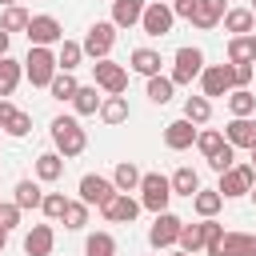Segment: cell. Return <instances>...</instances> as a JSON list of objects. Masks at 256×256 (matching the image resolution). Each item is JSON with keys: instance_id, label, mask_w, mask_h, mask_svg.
Instances as JSON below:
<instances>
[{"instance_id": "22", "label": "cell", "mask_w": 256, "mask_h": 256, "mask_svg": "<svg viewBox=\"0 0 256 256\" xmlns=\"http://www.w3.org/2000/svg\"><path fill=\"white\" fill-rule=\"evenodd\" d=\"M160 64H164V60H160V52H156V48H132V56H128V68H132V72H140L144 80H148V76H156V72H160Z\"/></svg>"}, {"instance_id": "24", "label": "cell", "mask_w": 256, "mask_h": 256, "mask_svg": "<svg viewBox=\"0 0 256 256\" xmlns=\"http://www.w3.org/2000/svg\"><path fill=\"white\" fill-rule=\"evenodd\" d=\"M96 116H100V120H104L108 128H116V124H124V120L132 116V108H128V100H124V96H104V100H100V112H96Z\"/></svg>"}, {"instance_id": "47", "label": "cell", "mask_w": 256, "mask_h": 256, "mask_svg": "<svg viewBox=\"0 0 256 256\" xmlns=\"http://www.w3.org/2000/svg\"><path fill=\"white\" fill-rule=\"evenodd\" d=\"M8 44H12V32L0 28V56H8Z\"/></svg>"}, {"instance_id": "13", "label": "cell", "mask_w": 256, "mask_h": 256, "mask_svg": "<svg viewBox=\"0 0 256 256\" xmlns=\"http://www.w3.org/2000/svg\"><path fill=\"white\" fill-rule=\"evenodd\" d=\"M100 216H104L108 224H132V220L140 216V200H132L128 192H116V196L100 208Z\"/></svg>"}, {"instance_id": "43", "label": "cell", "mask_w": 256, "mask_h": 256, "mask_svg": "<svg viewBox=\"0 0 256 256\" xmlns=\"http://www.w3.org/2000/svg\"><path fill=\"white\" fill-rule=\"evenodd\" d=\"M232 164H236V148H232V144H228V140H224V148H220V152H212V156H208V168H212V172H228V168H232Z\"/></svg>"}, {"instance_id": "9", "label": "cell", "mask_w": 256, "mask_h": 256, "mask_svg": "<svg viewBox=\"0 0 256 256\" xmlns=\"http://www.w3.org/2000/svg\"><path fill=\"white\" fill-rule=\"evenodd\" d=\"M24 36H28V44L56 48V44L64 40V24H60L56 16H32V20H28V28H24Z\"/></svg>"}, {"instance_id": "29", "label": "cell", "mask_w": 256, "mask_h": 256, "mask_svg": "<svg viewBox=\"0 0 256 256\" xmlns=\"http://www.w3.org/2000/svg\"><path fill=\"white\" fill-rule=\"evenodd\" d=\"M140 176H144V172H140L132 160H120L116 172H112V184H116V192H136V188H140Z\"/></svg>"}, {"instance_id": "6", "label": "cell", "mask_w": 256, "mask_h": 256, "mask_svg": "<svg viewBox=\"0 0 256 256\" xmlns=\"http://www.w3.org/2000/svg\"><path fill=\"white\" fill-rule=\"evenodd\" d=\"M92 76H96V88H104L108 96H124L128 92V68L116 64V60H96L92 64Z\"/></svg>"}, {"instance_id": "16", "label": "cell", "mask_w": 256, "mask_h": 256, "mask_svg": "<svg viewBox=\"0 0 256 256\" xmlns=\"http://www.w3.org/2000/svg\"><path fill=\"white\" fill-rule=\"evenodd\" d=\"M164 144L172 148V152H184V148H192L196 144V124L192 120H172V124H164Z\"/></svg>"}, {"instance_id": "7", "label": "cell", "mask_w": 256, "mask_h": 256, "mask_svg": "<svg viewBox=\"0 0 256 256\" xmlns=\"http://www.w3.org/2000/svg\"><path fill=\"white\" fill-rule=\"evenodd\" d=\"M252 184H256V168H252V164H232L228 172H220L216 192H220L224 200H236V196H248Z\"/></svg>"}, {"instance_id": "23", "label": "cell", "mask_w": 256, "mask_h": 256, "mask_svg": "<svg viewBox=\"0 0 256 256\" xmlns=\"http://www.w3.org/2000/svg\"><path fill=\"white\" fill-rule=\"evenodd\" d=\"M100 100H104V96L96 92V84H80V88H76V96H72L68 104H72V112H76V116H96V112H100Z\"/></svg>"}, {"instance_id": "41", "label": "cell", "mask_w": 256, "mask_h": 256, "mask_svg": "<svg viewBox=\"0 0 256 256\" xmlns=\"http://www.w3.org/2000/svg\"><path fill=\"white\" fill-rule=\"evenodd\" d=\"M88 224V204L84 200H68V208H64V228L68 232H80Z\"/></svg>"}, {"instance_id": "53", "label": "cell", "mask_w": 256, "mask_h": 256, "mask_svg": "<svg viewBox=\"0 0 256 256\" xmlns=\"http://www.w3.org/2000/svg\"><path fill=\"white\" fill-rule=\"evenodd\" d=\"M248 152H252V168H256V148H248Z\"/></svg>"}, {"instance_id": "36", "label": "cell", "mask_w": 256, "mask_h": 256, "mask_svg": "<svg viewBox=\"0 0 256 256\" xmlns=\"http://www.w3.org/2000/svg\"><path fill=\"white\" fill-rule=\"evenodd\" d=\"M84 256H116L112 232H92V236L84 240Z\"/></svg>"}, {"instance_id": "54", "label": "cell", "mask_w": 256, "mask_h": 256, "mask_svg": "<svg viewBox=\"0 0 256 256\" xmlns=\"http://www.w3.org/2000/svg\"><path fill=\"white\" fill-rule=\"evenodd\" d=\"M8 4H16V0H0V8H8Z\"/></svg>"}, {"instance_id": "51", "label": "cell", "mask_w": 256, "mask_h": 256, "mask_svg": "<svg viewBox=\"0 0 256 256\" xmlns=\"http://www.w3.org/2000/svg\"><path fill=\"white\" fill-rule=\"evenodd\" d=\"M248 196H252V204H256V184H252V188H248Z\"/></svg>"}, {"instance_id": "28", "label": "cell", "mask_w": 256, "mask_h": 256, "mask_svg": "<svg viewBox=\"0 0 256 256\" xmlns=\"http://www.w3.org/2000/svg\"><path fill=\"white\" fill-rule=\"evenodd\" d=\"M192 208H196L200 220H204V216H216V212L224 208V196H220L216 188H196V192H192Z\"/></svg>"}, {"instance_id": "37", "label": "cell", "mask_w": 256, "mask_h": 256, "mask_svg": "<svg viewBox=\"0 0 256 256\" xmlns=\"http://www.w3.org/2000/svg\"><path fill=\"white\" fill-rule=\"evenodd\" d=\"M28 20H32V16H28L20 4H8V8L0 12V28H4V32H24V28H28Z\"/></svg>"}, {"instance_id": "33", "label": "cell", "mask_w": 256, "mask_h": 256, "mask_svg": "<svg viewBox=\"0 0 256 256\" xmlns=\"http://www.w3.org/2000/svg\"><path fill=\"white\" fill-rule=\"evenodd\" d=\"M0 128H4L8 136H16V140H20V136H28V132H32V116H28L24 108H16V104H12V112L4 116V124H0Z\"/></svg>"}, {"instance_id": "49", "label": "cell", "mask_w": 256, "mask_h": 256, "mask_svg": "<svg viewBox=\"0 0 256 256\" xmlns=\"http://www.w3.org/2000/svg\"><path fill=\"white\" fill-rule=\"evenodd\" d=\"M8 248V228H0V252Z\"/></svg>"}, {"instance_id": "5", "label": "cell", "mask_w": 256, "mask_h": 256, "mask_svg": "<svg viewBox=\"0 0 256 256\" xmlns=\"http://www.w3.org/2000/svg\"><path fill=\"white\" fill-rule=\"evenodd\" d=\"M112 44H116V24H112V20H96V24L84 32V40H80L84 56H92V60H104V56L112 52Z\"/></svg>"}, {"instance_id": "52", "label": "cell", "mask_w": 256, "mask_h": 256, "mask_svg": "<svg viewBox=\"0 0 256 256\" xmlns=\"http://www.w3.org/2000/svg\"><path fill=\"white\" fill-rule=\"evenodd\" d=\"M172 256H192V252H184V248H176V252H172Z\"/></svg>"}, {"instance_id": "20", "label": "cell", "mask_w": 256, "mask_h": 256, "mask_svg": "<svg viewBox=\"0 0 256 256\" xmlns=\"http://www.w3.org/2000/svg\"><path fill=\"white\" fill-rule=\"evenodd\" d=\"M24 80V64L12 60V56H0V100H8Z\"/></svg>"}, {"instance_id": "4", "label": "cell", "mask_w": 256, "mask_h": 256, "mask_svg": "<svg viewBox=\"0 0 256 256\" xmlns=\"http://www.w3.org/2000/svg\"><path fill=\"white\" fill-rule=\"evenodd\" d=\"M200 72H204V52L200 48H192V44H184V48H176V56H172V84L180 88V84H192V80H200Z\"/></svg>"}, {"instance_id": "10", "label": "cell", "mask_w": 256, "mask_h": 256, "mask_svg": "<svg viewBox=\"0 0 256 256\" xmlns=\"http://www.w3.org/2000/svg\"><path fill=\"white\" fill-rule=\"evenodd\" d=\"M236 84H232V64H204L200 72V96L216 100V96H228Z\"/></svg>"}, {"instance_id": "45", "label": "cell", "mask_w": 256, "mask_h": 256, "mask_svg": "<svg viewBox=\"0 0 256 256\" xmlns=\"http://www.w3.org/2000/svg\"><path fill=\"white\" fill-rule=\"evenodd\" d=\"M232 84L236 88H248L252 84V64H232Z\"/></svg>"}, {"instance_id": "2", "label": "cell", "mask_w": 256, "mask_h": 256, "mask_svg": "<svg viewBox=\"0 0 256 256\" xmlns=\"http://www.w3.org/2000/svg\"><path fill=\"white\" fill-rule=\"evenodd\" d=\"M56 72H60V68H56V52L32 44L28 56H24V76H28V84H32V88H48Z\"/></svg>"}, {"instance_id": "48", "label": "cell", "mask_w": 256, "mask_h": 256, "mask_svg": "<svg viewBox=\"0 0 256 256\" xmlns=\"http://www.w3.org/2000/svg\"><path fill=\"white\" fill-rule=\"evenodd\" d=\"M8 112H12V104H8V100H0V124H4V116H8Z\"/></svg>"}, {"instance_id": "38", "label": "cell", "mask_w": 256, "mask_h": 256, "mask_svg": "<svg viewBox=\"0 0 256 256\" xmlns=\"http://www.w3.org/2000/svg\"><path fill=\"white\" fill-rule=\"evenodd\" d=\"M228 64H256L248 36H232V40H228Z\"/></svg>"}, {"instance_id": "50", "label": "cell", "mask_w": 256, "mask_h": 256, "mask_svg": "<svg viewBox=\"0 0 256 256\" xmlns=\"http://www.w3.org/2000/svg\"><path fill=\"white\" fill-rule=\"evenodd\" d=\"M248 40H252V56H256V32H248Z\"/></svg>"}, {"instance_id": "31", "label": "cell", "mask_w": 256, "mask_h": 256, "mask_svg": "<svg viewBox=\"0 0 256 256\" xmlns=\"http://www.w3.org/2000/svg\"><path fill=\"white\" fill-rule=\"evenodd\" d=\"M144 92H148L152 104H168L172 92H176V84H172V76H160V72H156V76H148V88H144Z\"/></svg>"}, {"instance_id": "8", "label": "cell", "mask_w": 256, "mask_h": 256, "mask_svg": "<svg viewBox=\"0 0 256 256\" xmlns=\"http://www.w3.org/2000/svg\"><path fill=\"white\" fill-rule=\"evenodd\" d=\"M172 24H176V16H172V4H164V0H152V4H144V16H140V28H144V36H168L172 32Z\"/></svg>"}, {"instance_id": "1", "label": "cell", "mask_w": 256, "mask_h": 256, "mask_svg": "<svg viewBox=\"0 0 256 256\" xmlns=\"http://www.w3.org/2000/svg\"><path fill=\"white\" fill-rule=\"evenodd\" d=\"M48 132H52V144H56V152H60L64 160H72V156H80V152L88 148V132L80 128L76 116H56Z\"/></svg>"}, {"instance_id": "15", "label": "cell", "mask_w": 256, "mask_h": 256, "mask_svg": "<svg viewBox=\"0 0 256 256\" xmlns=\"http://www.w3.org/2000/svg\"><path fill=\"white\" fill-rule=\"evenodd\" d=\"M224 140L232 148H256V120L252 116H232L224 128Z\"/></svg>"}, {"instance_id": "55", "label": "cell", "mask_w": 256, "mask_h": 256, "mask_svg": "<svg viewBox=\"0 0 256 256\" xmlns=\"http://www.w3.org/2000/svg\"><path fill=\"white\" fill-rule=\"evenodd\" d=\"M248 8H252V16H256V0H252V4H248Z\"/></svg>"}, {"instance_id": "42", "label": "cell", "mask_w": 256, "mask_h": 256, "mask_svg": "<svg viewBox=\"0 0 256 256\" xmlns=\"http://www.w3.org/2000/svg\"><path fill=\"white\" fill-rule=\"evenodd\" d=\"M64 208H68L64 192H44V200H40V212H44L48 220H64Z\"/></svg>"}, {"instance_id": "3", "label": "cell", "mask_w": 256, "mask_h": 256, "mask_svg": "<svg viewBox=\"0 0 256 256\" xmlns=\"http://www.w3.org/2000/svg\"><path fill=\"white\" fill-rule=\"evenodd\" d=\"M136 192H140V208H148V212H164L168 200H172V184H168V176H160V172H144Z\"/></svg>"}, {"instance_id": "18", "label": "cell", "mask_w": 256, "mask_h": 256, "mask_svg": "<svg viewBox=\"0 0 256 256\" xmlns=\"http://www.w3.org/2000/svg\"><path fill=\"white\" fill-rule=\"evenodd\" d=\"M216 256H256V236L252 232H224L216 244Z\"/></svg>"}, {"instance_id": "40", "label": "cell", "mask_w": 256, "mask_h": 256, "mask_svg": "<svg viewBox=\"0 0 256 256\" xmlns=\"http://www.w3.org/2000/svg\"><path fill=\"white\" fill-rule=\"evenodd\" d=\"M176 248H184V252H200L204 248V224H184L180 228V240H176Z\"/></svg>"}, {"instance_id": "30", "label": "cell", "mask_w": 256, "mask_h": 256, "mask_svg": "<svg viewBox=\"0 0 256 256\" xmlns=\"http://www.w3.org/2000/svg\"><path fill=\"white\" fill-rule=\"evenodd\" d=\"M224 100H228V112L232 116H252L256 112V92L252 88H232Z\"/></svg>"}, {"instance_id": "14", "label": "cell", "mask_w": 256, "mask_h": 256, "mask_svg": "<svg viewBox=\"0 0 256 256\" xmlns=\"http://www.w3.org/2000/svg\"><path fill=\"white\" fill-rule=\"evenodd\" d=\"M52 248H56L52 224H32L24 236V256H52Z\"/></svg>"}, {"instance_id": "32", "label": "cell", "mask_w": 256, "mask_h": 256, "mask_svg": "<svg viewBox=\"0 0 256 256\" xmlns=\"http://www.w3.org/2000/svg\"><path fill=\"white\" fill-rule=\"evenodd\" d=\"M184 120L208 124V120H212V100H208V96H188V100H184Z\"/></svg>"}, {"instance_id": "39", "label": "cell", "mask_w": 256, "mask_h": 256, "mask_svg": "<svg viewBox=\"0 0 256 256\" xmlns=\"http://www.w3.org/2000/svg\"><path fill=\"white\" fill-rule=\"evenodd\" d=\"M196 148H200V156L208 160L212 152L224 148V132H216V128H196Z\"/></svg>"}, {"instance_id": "12", "label": "cell", "mask_w": 256, "mask_h": 256, "mask_svg": "<svg viewBox=\"0 0 256 256\" xmlns=\"http://www.w3.org/2000/svg\"><path fill=\"white\" fill-rule=\"evenodd\" d=\"M116 196V184H112V176H100V172H88V176H80V200L92 208H104L108 200Z\"/></svg>"}, {"instance_id": "27", "label": "cell", "mask_w": 256, "mask_h": 256, "mask_svg": "<svg viewBox=\"0 0 256 256\" xmlns=\"http://www.w3.org/2000/svg\"><path fill=\"white\" fill-rule=\"evenodd\" d=\"M168 184H172V196H188V200H192V192L200 188V172L184 164V168H176V172L168 176Z\"/></svg>"}, {"instance_id": "17", "label": "cell", "mask_w": 256, "mask_h": 256, "mask_svg": "<svg viewBox=\"0 0 256 256\" xmlns=\"http://www.w3.org/2000/svg\"><path fill=\"white\" fill-rule=\"evenodd\" d=\"M224 12H228V8H224V0H196V12H192V20H188V24H192V28H200V32H212V28L224 20Z\"/></svg>"}, {"instance_id": "19", "label": "cell", "mask_w": 256, "mask_h": 256, "mask_svg": "<svg viewBox=\"0 0 256 256\" xmlns=\"http://www.w3.org/2000/svg\"><path fill=\"white\" fill-rule=\"evenodd\" d=\"M144 4L148 0H112V24L116 28H136L140 16H144Z\"/></svg>"}, {"instance_id": "25", "label": "cell", "mask_w": 256, "mask_h": 256, "mask_svg": "<svg viewBox=\"0 0 256 256\" xmlns=\"http://www.w3.org/2000/svg\"><path fill=\"white\" fill-rule=\"evenodd\" d=\"M60 176H64V156H60V152H40V156H36V180L56 184Z\"/></svg>"}, {"instance_id": "26", "label": "cell", "mask_w": 256, "mask_h": 256, "mask_svg": "<svg viewBox=\"0 0 256 256\" xmlns=\"http://www.w3.org/2000/svg\"><path fill=\"white\" fill-rule=\"evenodd\" d=\"M80 60H84L80 40H60V44H56V68H60V72H76Z\"/></svg>"}, {"instance_id": "21", "label": "cell", "mask_w": 256, "mask_h": 256, "mask_svg": "<svg viewBox=\"0 0 256 256\" xmlns=\"http://www.w3.org/2000/svg\"><path fill=\"white\" fill-rule=\"evenodd\" d=\"M220 24H224V32H232V36H248V32H256V16H252V8H228Z\"/></svg>"}, {"instance_id": "34", "label": "cell", "mask_w": 256, "mask_h": 256, "mask_svg": "<svg viewBox=\"0 0 256 256\" xmlns=\"http://www.w3.org/2000/svg\"><path fill=\"white\" fill-rule=\"evenodd\" d=\"M12 200H16V204H20V212H24V208H40L44 192H40V184H36V180H20V184H16V192H12Z\"/></svg>"}, {"instance_id": "46", "label": "cell", "mask_w": 256, "mask_h": 256, "mask_svg": "<svg viewBox=\"0 0 256 256\" xmlns=\"http://www.w3.org/2000/svg\"><path fill=\"white\" fill-rule=\"evenodd\" d=\"M192 12H196V0H172V16L192 20Z\"/></svg>"}, {"instance_id": "56", "label": "cell", "mask_w": 256, "mask_h": 256, "mask_svg": "<svg viewBox=\"0 0 256 256\" xmlns=\"http://www.w3.org/2000/svg\"><path fill=\"white\" fill-rule=\"evenodd\" d=\"M164 4H172V0H164Z\"/></svg>"}, {"instance_id": "11", "label": "cell", "mask_w": 256, "mask_h": 256, "mask_svg": "<svg viewBox=\"0 0 256 256\" xmlns=\"http://www.w3.org/2000/svg\"><path fill=\"white\" fill-rule=\"evenodd\" d=\"M180 228H184V220L164 208V212H156V220H152V228H148V244H152V248H176Z\"/></svg>"}, {"instance_id": "35", "label": "cell", "mask_w": 256, "mask_h": 256, "mask_svg": "<svg viewBox=\"0 0 256 256\" xmlns=\"http://www.w3.org/2000/svg\"><path fill=\"white\" fill-rule=\"evenodd\" d=\"M76 88H80V80H76L72 72H56V76H52V84H48L52 100H72V96H76Z\"/></svg>"}, {"instance_id": "44", "label": "cell", "mask_w": 256, "mask_h": 256, "mask_svg": "<svg viewBox=\"0 0 256 256\" xmlns=\"http://www.w3.org/2000/svg\"><path fill=\"white\" fill-rule=\"evenodd\" d=\"M16 224H20V204H16V200H12V204H0V228L12 232Z\"/></svg>"}]
</instances>
